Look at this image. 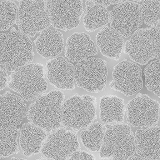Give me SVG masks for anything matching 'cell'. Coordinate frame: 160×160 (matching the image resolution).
<instances>
[{
    "label": "cell",
    "mask_w": 160,
    "mask_h": 160,
    "mask_svg": "<svg viewBox=\"0 0 160 160\" xmlns=\"http://www.w3.org/2000/svg\"><path fill=\"white\" fill-rule=\"evenodd\" d=\"M0 62L7 71L14 72L33 60V44L29 37L12 28L0 35Z\"/></svg>",
    "instance_id": "6da1fadb"
},
{
    "label": "cell",
    "mask_w": 160,
    "mask_h": 160,
    "mask_svg": "<svg viewBox=\"0 0 160 160\" xmlns=\"http://www.w3.org/2000/svg\"><path fill=\"white\" fill-rule=\"evenodd\" d=\"M65 98L63 93L58 90H52L40 97L28 108V121L47 132L58 129L62 124Z\"/></svg>",
    "instance_id": "7a4b0ae2"
},
{
    "label": "cell",
    "mask_w": 160,
    "mask_h": 160,
    "mask_svg": "<svg viewBox=\"0 0 160 160\" xmlns=\"http://www.w3.org/2000/svg\"><path fill=\"white\" fill-rule=\"evenodd\" d=\"M103 141L99 151L100 158L108 160H128L136 149L135 136L131 127L126 124L105 126Z\"/></svg>",
    "instance_id": "3957f363"
},
{
    "label": "cell",
    "mask_w": 160,
    "mask_h": 160,
    "mask_svg": "<svg viewBox=\"0 0 160 160\" xmlns=\"http://www.w3.org/2000/svg\"><path fill=\"white\" fill-rule=\"evenodd\" d=\"M45 68L42 64L30 63L10 76L8 85L27 101L38 98L48 88Z\"/></svg>",
    "instance_id": "277c9868"
},
{
    "label": "cell",
    "mask_w": 160,
    "mask_h": 160,
    "mask_svg": "<svg viewBox=\"0 0 160 160\" xmlns=\"http://www.w3.org/2000/svg\"><path fill=\"white\" fill-rule=\"evenodd\" d=\"M124 52L140 65L154 58L160 59V21L151 28L135 31L126 42Z\"/></svg>",
    "instance_id": "5b68a950"
},
{
    "label": "cell",
    "mask_w": 160,
    "mask_h": 160,
    "mask_svg": "<svg viewBox=\"0 0 160 160\" xmlns=\"http://www.w3.org/2000/svg\"><path fill=\"white\" fill-rule=\"evenodd\" d=\"M96 98L75 95L63 104L62 124L75 131L88 128L97 118Z\"/></svg>",
    "instance_id": "8992f818"
},
{
    "label": "cell",
    "mask_w": 160,
    "mask_h": 160,
    "mask_svg": "<svg viewBox=\"0 0 160 160\" xmlns=\"http://www.w3.org/2000/svg\"><path fill=\"white\" fill-rule=\"evenodd\" d=\"M19 31L29 38L49 28L51 19L45 0H22L16 22Z\"/></svg>",
    "instance_id": "52a82bcc"
},
{
    "label": "cell",
    "mask_w": 160,
    "mask_h": 160,
    "mask_svg": "<svg viewBox=\"0 0 160 160\" xmlns=\"http://www.w3.org/2000/svg\"><path fill=\"white\" fill-rule=\"evenodd\" d=\"M108 75L107 61L101 58L92 57L75 66L76 83L88 92L97 93L105 89Z\"/></svg>",
    "instance_id": "ba28073f"
},
{
    "label": "cell",
    "mask_w": 160,
    "mask_h": 160,
    "mask_svg": "<svg viewBox=\"0 0 160 160\" xmlns=\"http://www.w3.org/2000/svg\"><path fill=\"white\" fill-rule=\"evenodd\" d=\"M82 3V0H47L51 25L65 32L78 28L84 13Z\"/></svg>",
    "instance_id": "9c48e42d"
},
{
    "label": "cell",
    "mask_w": 160,
    "mask_h": 160,
    "mask_svg": "<svg viewBox=\"0 0 160 160\" xmlns=\"http://www.w3.org/2000/svg\"><path fill=\"white\" fill-rule=\"evenodd\" d=\"M160 104L146 94H139L127 105V120L135 128H149L159 121Z\"/></svg>",
    "instance_id": "30bf717a"
},
{
    "label": "cell",
    "mask_w": 160,
    "mask_h": 160,
    "mask_svg": "<svg viewBox=\"0 0 160 160\" xmlns=\"http://www.w3.org/2000/svg\"><path fill=\"white\" fill-rule=\"evenodd\" d=\"M79 148L78 136L75 132L59 128L48 137L41 152L46 159L68 160L72 153Z\"/></svg>",
    "instance_id": "8fae6325"
},
{
    "label": "cell",
    "mask_w": 160,
    "mask_h": 160,
    "mask_svg": "<svg viewBox=\"0 0 160 160\" xmlns=\"http://www.w3.org/2000/svg\"><path fill=\"white\" fill-rule=\"evenodd\" d=\"M142 70L138 64L124 59L115 66L110 87L126 96L135 95L142 89Z\"/></svg>",
    "instance_id": "7c38bea8"
},
{
    "label": "cell",
    "mask_w": 160,
    "mask_h": 160,
    "mask_svg": "<svg viewBox=\"0 0 160 160\" xmlns=\"http://www.w3.org/2000/svg\"><path fill=\"white\" fill-rule=\"evenodd\" d=\"M140 4L130 1L118 4L109 12L111 27L122 36L128 38L142 25Z\"/></svg>",
    "instance_id": "4fadbf2b"
},
{
    "label": "cell",
    "mask_w": 160,
    "mask_h": 160,
    "mask_svg": "<svg viewBox=\"0 0 160 160\" xmlns=\"http://www.w3.org/2000/svg\"><path fill=\"white\" fill-rule=\"evenodd\" d=\"M75 66L63 57L48 60L45 72L51 85L58 89L72 90L75 88Z\"/></svg>",
    "instance_id": "5bb4252c"
},
{
    "label": "cell",
    "mask_w": 160,
    "mask_h": 160,
    "mask_svg": "<svg viewBox=\"0 0 160 160\" xmlns=\"http://www.w3.org/2000/svg\"><path fill=\"white\" fill-rule=\"evenodd\" d=\"M27 115V105L19 96L6 91L0 96L1 124L17 126Z\"/></svg>",
    "instance_id": "9a60e30c"
},
{
    "label": "cell",
    "mask_w": 160,
    "mask_h": 160,
    "mask_svg": "<svg viewBox=\"0 0 160 160\" xmlns=\"http://www.w3.org/2000/svg\"><path fill=\"white\" fill-rule=\"evenodd\" d=\"M64 53L71 62H78L96 55L98 50L88 34L75 32L67 38Z\"/></svg>",
    "instance_id": "2e32d148"
},
{
    "label": "cell",
    "mask_w": 160,
    "mask_h": 160,
    "mask_svg": "<svg viewBox=\"0 0 160 160\" xmlns=\"http://www.w3.org/2000/svg\"><path fill=\"white\" fill-rule=\"evenodd\" d=\"M135 136L138 155L145 159H160V127L138 129Z\"/></svg>",
    "instance_id": "e0dca14e"
},
{
    "label": "cell",
    "mask_w": 160,
    "mask_h": 160,
    "mask_svg": "<svg viewBox=\"0 0 160 160\" xmlns=\"http://www.w3.org/2000/svg\"><path fill=\"white\" fill-rule=\"evenodd\" d=\"M96 42L103 56L115 61L119 59L124 41L113 28L107 26L101 28L96 37Z\"/></svg>",
    "instance_id": "ac0fdd59"
},
{
    "label": "cell",
    "mask_w": 160,
    "mask_h": 160,
    "mask_svg": "<svg viewBox=\"0 0 160 160\" xmlns=\"http://www.w3.org/2000/svg\"><path fill=\"white\" fill-rule=\"evenodd\" d=\"M19 143L23 155L30 157L41 152L43 143L48 138L47 132L31 123H25L20 129Z\"/></svg>",
    "instance_id": "d6986e66"
},
{
    "label": "cell",
    "mask_w": 160,
    "mask_h": 160,
    "mask_svg": "<svg viewBox=\"0 0 160 160\" xmlns=\"http://www.w3.org/2000/svg\"><path fill=\"white\" fill-rule=\"evenodd\" d=\"M36 49L42 58H55L62 52L64 38L62 32L47 28L40 32L34 41Z\"/></svg>",
    "instance_id": "ffe728a7"
},
{
    "label": "cell",
    "mask_w": 160,
    "mask_h": 160,
    "mask_svg": "<svg viewBox=\"0 0 160 160\" xmlns=\"http://www.w3.org/2000/svg\"><path fill=\"white\" fill-rule=\"evenodd\" d=\"M100 119L105 124L124 122L126 108L124 100L115 95H106L100 101Z\"/></svg>",
    "instance_id": "44dd1931"
},
{
    "label": "cell",
    "mask_w": 160,
    "mask_h": 160,
    "mask_svg": "<svg viewBox=\"0 0 160 160\" xmlns=\"http://www.w3.org/2000/svg\"><path fill=\"white\" fill-rule=\"evenodd\" d=\"M83 18L84 28L88 32L106 26L110 21V13L106 7L94 1L87 0Z\"/></svg>",
    "instance_id": "7402d4cb"
},
{
    "label": "cell",
    "mask_w": 160,
    "mask_h": 160,
    "mask_svg": "<svg viewBox=\"0 0 160 160\" xmlns=\"http://www.w3.org/2000/svg\"><path fill=\"white\" fill-rule=\"evenodd\" d=\"M19 129L17 126L0 125V158H8L19 152L18 139Z\"/></svg>",
    "instance_id": "603a6c76"
},
{
    "label": "cell",
    "mask_w": 160,
    "mask_h": 160,
    "mask_svg": "<svg viewBox=\"0 0 160 160\" xmlns=\"http://www.w3.org/2000/svg\"><path fill=\"white\" fill-rule=\"evenodd\" d=\"M105 129L102 124L98 122L82 130L80 137L83 146L91 152L99 151L105 136Z\"/></svg>",
    "instance_id": "cb8c5ba5"
},
{
    "label": "cell",
    "mask_w": 160,
    "mask_h": 160,
    "mask_svg": "<svg viewBox=\"0 0 160 160\" xmlns=\"http://www.w3.org/2000/svg\"><path fill=\"white\" fill-rule=\"evenodd\" d=\"M0 30L5 31L16 23L18 7L14 1L9 0H0Z\"/></svg>",
    "instance_id": "d4e9b609"
},
{
    "label": "cell",
    "mask_w": 160,
    "mask_h": 160,
    "mask_svg": "<svg viewBox=\"0 0 160 160\" xmlns=\"http://www.w3.org/2000/svg\"><path fill=\"white\" fill-rule=\"evenodd\" d=\"M147 88L160 98V59L150 63L144 71Z\"/></svg>",
    "instance_id": "484cf974"
},
{
    "label": "cell",
    "mask_w": 160,
    "mask_h": 160,
    "mask_svg": "<svg viewBox=\"0 0 160 160\" xmlns=\"http://www.w3.org/2000/svg\"><path fill=\"white\" fill-rule=\"evenodd\" d=\"M140 11L145 24L151 27L156 25L160 21V0H144Z\"/></svg>",
    "instance_id": "4316f807"
},
{
    "label": "cell",
    "mask_w": 160,
    "mask_h": 160,
    "mask_svg": "<svg viewBox=\"0 0 160 160\" xmlns=\"http://www.w3.org/2000/svg\"><path fill=\"white\" fill-rule=\"evenodd\" d=\"M94 155L87 151L77 150L72 153L68 160H95Z\"/></svg>",
    "instance_id": "83f0119b"
},
{
    "label": "cell",
    "mask_w": 160,
    "mask_h": 160,
    "mask_svg": "<svg viewBox=\"0 0 160 160\" xmlns=\"http://www.w3.org/2000/svg\"><path fill=\"white\" fill-rule=\"evenodd\" d=\"M5 68H0V77H1V82H0V90L2 91L6 87L8 84L9 78L8 72Z\"/></svg>",
    "instance_id": "f1b7e54d"
},
{
    "label": "cell",
    "mask_w": 160,
    "mask_h": 160,
    "mask_svg": "<svg viewBox=\"0 0 160 160\" xmlns=\"http://www.w3.org/2000/svg\"><path fill=\"white\" fill-rule=\"evenodd\" d=\"M89 1L98 3L107 8L111 5L119 4L122 2L124 0H89Z\"/></svg>",
    "instance_id": "f546056e"
},
{
    "label": "cell",
    "mask_w": 160,
    "mask_h": 160,
    "mask_svg": "<svg viewBox=\"0 0 160 160\" xmlns=\"http://www.w3.org/2000/svg\"><path fill=\"white\" fill-rule=\"evenodd\" d=\"M130 160H145L143 158H142V157L139 156H132V157H131V158H129Z\"/></svg>",
    "instance_id": "4dcf8cb0"
},
{
    "label": "cell",
    "mask_w": 160,
    "mask_h": 160,
    "mask_svg": "<svg viewBox=\"0 0 160 160\" xmlns=\"http://www.w3.org/2000/svg\"><path fill=\"white\" fill-rule=\"evenodd\" d=\"M11 160H22V159H25L24 158H15V157L14 158H12L11 159Z\"/></svg>",
    "instance_id": "1f68e13d"
},
{
    "label": "cell",
    "mask_w": 160,
    "mask_h": 160,
    "mask_svg": "<svg viewBox=\"0 0 160 160\" xmlns=\"http://www.w3.org/2000/svg\"><path fill=\"white\" fill-rule=\"evenodd\" d=\"M132 1H136L138 2H141L142 1V0H132Z\"/></svg>",
    "instance_id": "d6a6232c"
},
{
    "label": "cell",
    "mask_w": 160,
    "mask_h": 160,
    "mask_svg": "<svg viewBox=\"0 0 160 160\" xmlns=\"http://www.w3.org/2000/svg\"><path fill=\"white\" fill-rule=\"evenodd\" d=\"M16 1H22V0H16Z\"/></svg>",
    "instance_id": "836d02e7"
},
{
    "label": "cell",
    "mask_w": 160,
    "mask_h": 160,
    "mask_svg": "<svg viewBox=\"0 0 160 160\" xmlns=\"http://www.w3.org/2000/svg\"><path fill=\"white\" fill-rule=\"evenodd\" d=\"M159 118H160V115H159Z\"/></svg>",
    "instance_id": "e575fe53"
}]
</instances>
